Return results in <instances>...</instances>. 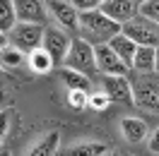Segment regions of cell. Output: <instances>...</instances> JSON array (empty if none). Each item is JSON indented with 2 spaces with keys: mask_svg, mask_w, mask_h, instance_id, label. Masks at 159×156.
<instances>
[{
  "mask_svg": "<svg viewBox=\"0 0 159 156\" xmlns=\"http://www.w3.org/2000/svg\"><path fill=\"white\" fill-rule=\"evenodd\" d=\"M133 70H138L140 75H149L157 70V48L152 46H138V53L133 58Z\"/></svg>",
  "mask_w": 159,
  "mask_h": 156,
  "instance_id": "cell-14",
  "label": "cell"
},
{
  "mask_svg": "<svg viewBox=\"0 0 159 156\" xmlns=\"http://www.w3.org/2000/svg\"><path fill=\"white\" fill-rule=\"evenodd\" d=\"M133 89H135V106L157 113L159 110V82L157 79L142 77L133 84Z\"/></svg>",
  "mask_w": 159,
  "mask_h": 156,
  "instance_id": "cell-7",
  "label": "cell"
},
{
  "mask_svg": "<svg viewBox=\"0 0 159 156\" xmlns=\"http://www.w3.org/2000/svg\"><path fill=\"white\" fill-rule=\"evenodd\" d=\"M46 2H48V0H46Z\"/></svg>",
  "mask_w": 159,
  "mask_h": 156,
  "instance_id": "cell-34",
  "label": "cell"
},
{
  "mask_svg": "<svg viewBox=\"0 0 159 156\" xmlns=\"http://www.w3.org/2000/svg\"><path fill=\"white\" fill-rule=\"evenodd\" d=\"M46 0H15L17 20L29 24H43L46 22Z\"/></svg>",
  "mask_w": 159,
  "mask_h": 156,
  "instance_id": "cell-11",
  "label": "cell"
},
{
  "mask_svg": "<svg viewBox=\"0 0 159 156\" xmlns=\"http://www.w3.org/2000/svg\"><path fill=\"white\" fill-rule=\"evenodd\" d=\"M48 7H51V15L56 17V22L63 29L80 31V12L70 0H48Z\"/></svg>",
  "mask_w": 159,
  "mask_h": 156,
  "instance_id": "cell-8",
  "label": "cell"
},
{
  "mask_svg": "<svg viewBox=\"0 0 159 156\" xmlns=\"http://www.w3.org/2000/svg\"><path fill=\"white\" fill-rule=\"evenodd\" d=\"M70 46H72V41H70V36L63 29H56V27H48V29H46L41 48L53 58L56 65L65 63V58H68V53H70Z\"/></svg>",
  "mask_w": 159,
  "mask_h": 156,
  "instance_id": "cell-5",
  "label": "cell"
},
{
  "mask_svg": "<svg viewBox=\"0 0 159 156\" xmlns=\"http://www.w3.org/2000/svg\"><path fill=\"white\" fill-rule=\"evenodd\" d=\"M0 79H2V72H0Z\"/></svg>",
  "mask_w": 159,
  "mask_h": 156,
  "instance_id": "cell-33",
  "label": "cell"
},
{
  "mask_svg": "<svg viewBox=\"0 0 159 156\" xmlns=\"http://www.w3.org/2000/svg\"><path fill=\"white\" fill-rule=\"evenodd\" d=\"M77 12H92V10H101V5H104V0H70Z\"/></svg>",
  "mask_w": 159,
  "mask_h": 156,
  "instance_id": "cell-24",
  "label": "cell"
},
{
  "mask_svg": "<svg viewBox=\"0 0 159 156\" xmlns=\"http://www.w3.org/2000/svg\"><path fill=\"white\" fill-rule=\"evenodd\" d=\"M7 46H10V36H7L5 31H0V50L7 48Z\"/></svg>",
  "mask_w": 159,
  "mask_h": 156,
  "instance_id": "cell-27",
  "label": "cell"
},
{
  "mask_svg": "<svg viewBox=\"0 0 159 156\" xmlns=\"http://www.w3.org/2000/svg\"><path fill=\"white\" fill-rule=\"evenodd\" d=\"M27 60H29V67L34 70V72H39V75H46V72H51V70L56 67L53 58H51V55H48L43 48L31 50L29 55H27Z\"/></svg>",
  "mask_w": 159,
  "mask_h": 156,
  "instance_id": "cell-18",
  "label": "cell"
},
{
  "mask_svg": "<svg viewBox=\"0 0 159 156\" xmlns=\"http://www.w3.org/2000/svg\"><path fill=\"white\" fill-rule=\"evenodd\" d=\"M17 10H15V0H0V31L10 34L17 27Z\"/></svg>",
  "mask_w": 159,
  "mask_h": 156,
  "instance_id": "cell-19",
  "label": "cell"
},
{
  "mask_svg": "<svg viewBox=\"0 0 159 156\" xmlns=\"http://www.w3.org/2000/svg\"><path fill=\"white\" fill-rule=\"evenodd\" d=\"M0 106H2V96H0Z\"/></svg>",
  "mask_w": 159,
  "mask_h": 156,
  "instance_id": "cell-32",
  "label": "cell"
},
{
  "mask_svg": "<svg viewBox=\"0 0 159 156\" xmlns=\"http://www.w3.org/2000/svg\"><path fill=\"white\" fill-rule=\"evenodd\" d=\"M140 15L159 24V0H147V2H142V5H140Z\"/></svg>",
  "mask_w": 159,
  "mask_h": 156,
  "instance_id": "cell-22",
  "label": "cell"
},
{
  "mask_svg": "<svg viewBox=\"0 0 159 156\" xmlns=\"http://www.w3.org/2000/svg\"><path fill=\"white\" fill-rule=\"evenodd\" d=\"M104 91L111 96V101L118 103H135V89L128 82L125 75H116V77H104Z\"/></svg>",
  "mask_w": 159,
  "mask_h": 156,
  "instance_id": "cell-9",
  "label": "cell"
},
{
  "mask_svg": "<svg viewBox=\"0 0 159 156\" xmlns=\"http://www.w3.org/2000/svg\"><path fill=\"white\" fill-rule=\"evenodd\" d=\"M43 34H46V27H43V24L17 22V27H15L7 36H10V46H15L17 50H22V53L29 55L31 50L41 48V43H43Z\"/></svg>",
  "mask_w": 159,
  "mask_h": 156,
  "instance_id": "cell-3",
  "label": "cell"
},
{
  "mask_svg": "<svg viewBox=\"0 0 159 156\" xmlns=\"http://www.w3.org/2000/svg\"><path fill=\"white\" fill-rule=\"evenodd\" d=\"M24 55H27V53L17 50L15 46H7V48L0 50V67H10V70L22 67V63H24Z\"/></svg>",
  "mask_w": 159,
  "mask_h": 156,
  "instance_id": "cell-20",
  "label": "cell"
},
{
  "mask_svg": "<svg viewBox=\"0 0 159 156\" xmlns=\"http://www.w3.org/2000/svg\"><path fill=\"white\" fill-rule=\"evenodd\" d=\"M109 46L116 50V55H118L128 67H133V58H135V53H138V43H135V41H130L128 36L120 31L118 36H113V39L109 41Z\"/></svg>",
  "mask_w": 159,
  "mask_h": 156,
  "instance_id": "cell-15",
  "label": "cell"
},
{
  "mask_svg": "<svg viewBox=\"0 0 159 156\" xmlns=\"http://www.w3.org/2000/svg\"><path fill=\"white\" fill-rule=\"evenodd\" d=\"M58 75H60L63 84H65L68 89H80V91H89V87H92V79L87 77V75L77 72V70L60 67V70H58Z\"/></svg>",
  "mask_w": 159,
  "mask_h": 156,
  "instance_id": "cell-17",
  "label": "cell"
},
{
  "mask_svg": "<svg viewBox=\"0 0 159 156\" xmlns=\"http://www.w3.org/2000/svg\"><path fill=\"white\" fill-rule=\"evenodd\" d=\"M0 156H10V149L7 146H0Z\"/></svg>",
  "mask_w": 159,
  "mask_h": 156,
  "instance_id": "cell-28",
  "label": "cell"
},
{
  "mask_svg": "<svg viewBox=\"0 0 159 156\" xmlns=\"http://www.w3.org/2000/svg\"><path fill=\"white\" fill-rule=\"evenodd\" d=\"M111 103V96L106 91H97V94H89V106L97 108V110H104V108Z\"/></svg>",
  "mask_w": 159,
  "mask_h": 156,
  "instance_id": "cell-23",
  "label": "cell"
},
{
  "mask_svg": "<svg viewBox=\"0 0 159 156\" xmlns=\"http://www.w3.org/2000/svg\"><path fill=\"white\" fill-rule=\"evenodd\" d=\"M101 12L109 15L113 22L125 24V22H130L133 17H138V15H140V5L135 2V0H104Z\"/></svg>",
  "mask_w": 159,
  "mask_h": 156,
  "instance_id": "cell-10",
  "label": "cell"
},
{
  "mask_svg": "<svg viewBox=\"0 0 159 156\" xmlns=\"http://www.w3.org/2000/svg\"><path fill=\"white\" fill-rule=\"evenodd\" d=\"M97 53V70H99L104 77H116V75H128V65L116 55V50L111 48L109 43H101L94 46Z\"/></svg>",
  "mask_w": 159,
  "mask_h": 156,
  "instance_id": "cell-6",
  "label": "cell"
},
{
  "mask_svg": "<svg viewBox=\"0 0 159 156\" xmlns=\"http://www.w3.org/2000/svg\"><path fill=\"white\" fill-rule=\"evenodd\" d=\"M123 24L113 22L109 15H104L101 10L92 12H80V39H84L92 46H101L109 43L113 36H118Z\"/></svg>",
  "mask_w": 159,
  "mask_h": 156,
  "instance_id": "cell-1",
  "label": "cell"
},
{
  "mask_svg": "<svg viewBox=\"0 0 159 156\" xmlns=\"http://www.w3.org/2000/svg\"><path fill=\"white\" fill-rule=\"evenodd\" d=\"M65 67L77 70L82 75L92 77L97 70V53H94V46L87 43L84 39H72V46H70V53L65 58Z\"/></svg>",
  "mask_w": 159,
  "mask_h": 156,
  "instance_id": "cell-2",
  "label": "cell"
},
{
  "mask_svg": "<svg viewBox=\"0 0 159 156\" xmlns=\"http://www.w3.org/2000/svg\"><path fill=\"white\" fill-rule=\"evenodd\" d=\"M109 156H120V154H118V151H111V154H109Z\"/></svg>",
  "mask_w": 159,
  "mask_h": 156,
  "instance_id": "cell-30",
  "label": "cell"
},
{
  "mask_svg": "<svg viewBox=\"0 0 159 156\" xmlns=\"http://www.w3.org/2000/svg\"><path fill=\"white\" fill-rule=\"evenodd\" d=\"M147 146H149V151H152V154H159V127H154V130L149 132Z\"/></svg>",
  "mask_w": 159,
  "mask_h": 156,
  "instance_id": "cell-25",
  "label": "cell"
},
{
  "mask_svg": "<svg viewBox=\"0 0 159 156\" xmlns=\"http://www.w3.org/2000/svg\"><path fill=\"white\" fill-rule=\"evenodd\" d=\"M58 146H60V132L51 130L31 146L27 156H58Z\"/></svg>",
  "mask_w": 159,
  "mask_h": 156,
  "instance_id": "cell-13",
  "label": "cell"
},
{
  "mask_svg": "<svg viewBox=\"0 0 159 156\" xmlns=\"http://www.w3.org/2000/svg\"><path fill=\"white\" fill-rule=\"evenodd\" d=\"M7 118H10V110L0 113V144H2V139H5V135H7Z\"/></svg>",
  "mask_w": 159,
  "mask_h": 156,
  "instance_id": "cell-26",
  "label": "cell"
},
{
  "mask_svg": "<svg viewBox=\"0 0 159 156\" xmlns=\"http://www.w3.org/2000/svg\"><path fill=\"white\" fill-rule=\"evenodd\" d=\"M154 72L159 75V46H157V70H154Z\"/></svg>",
  "mask_w": 159,
  "mask_h": 156,
  "instance_id": "cell-29",
  "label": "cell"
},
{
  "mask_svg": "<svg viewBox=\"0 0 159 156\" xmlns=\"http://www.w3.org/2000/svg\"><path fill=\"white\" fill-rule=\"evenodd\" d=\"M120 31L130 41H135L138 46H152V48L159 46V24L147 20V17H142V15H138V17H133L130 22H125Z\"/></svg>",
  "mask_w": 159,
  "mask_h": 156,
  "instance_id": "cell-4",
  "label": "cell"
},
{
  "mask_svg": "<svg viewBox=\"0 0 159 156\" xmlns=\"http://www.w3.org/2000/svg\"><path fill=\"white\" fill-rule=\"evenodd\" d=\"M109 151V146L101 142H80V144L68 146L60 156H104Z\"/></svg>",
  "mask_w": 159,
  "mask_h": 156,
  "instance_id": "cell-16",
  "label": "cell"
},
{
  "mask_svg": "<svg viewBox=\"0 0 159 156\" xmlns=\"http://www.w3.org/2000/svg\"><path fill=\"white\" fill-rule=\"evenodd\" d=\"M135 2H138V5H142V2H147V0H135Z\"/></svg>",
  "mask_w": 159,
  "mask_h": 156,
  "instance_id": "cell-31",
  "label": "cell"
},
{
  "mask_svg": "<svg viewBox=\"0 0 159 156\" xmlns=\"http://www.w3.org/2000/svg\"><path fill=\"white\" fill-rule=\"evenodd\" d=\"M68 103L75 110H84L89 106V91H80V89H68Z\"/></svg>",
  "mask_w": 159,
  "mask_h": 156,
  "instance_id": "cell-21",
  "label": "cell"
},
{
  "mask_svg": "<svg viewBox=\"0 0 159 156\" xmlns=\"http://www.w3.org/2000/svg\"><path fill=\"white\" fill-rule=\"evenodd\" d=\"M120 135L128 139L130 144H138L142 139H147V123L140 118H120Z\"/></svg>",
  "mask_w": 159,
  "mask_h": 156,
  "instance_id": "cell-12",
  "label": "cell"
}]
</instances>
